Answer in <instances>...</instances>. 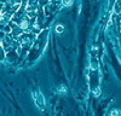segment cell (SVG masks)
Masks as SVG:
<instances>
[{
    "label": "cell",
    "instance_id": "6da1fadb",
    "mask_svg": "<svg viewBox=\"0 0 121 116\" xmlns=\"http://www.w3.org/2000/svg\"><path fill=\"white\" fill-rule=\"evenodd\" d=\"M33 97H34L35 105L38 106L40 110H44V108H45V98H44V95L41 94V92H40V91H35L33 93Z\"/></svg>",
    "mask_w": 121,
    "mask_h": 116
},
{
    "label": "cell",
    "instance_id": "7a4b0ae2",
    "mask_svg": "<svg viewBox=\"0 0 121 116\" xmlns=\"http://www.w3.org/2000/svg\"><path fill=\"white\" fill-rule=\"evenodd\" d=\"M57 92L58 93H62V94H64V93H67V88H65V86L64 85H60L58 88H57Z\"/></svg>",
    "mask_w": 121,
    "mask_h": 116
},
{
    "label": "cell",
    "instance_id": "3957f363",
    "mask_svg": "<svg viewBox=\"0 0 121 116\" xmlns=\"http://www.w3.org/2000/svg\"><path fill=\"white\" fill-rule=\"evenodd\" d=\"M115 11L117 13L121 12V0H117V1L115 3Z\"/></svg>",
    "mask_w": 121,
    "mask_h": 116
},
{
    "label": "cell",
    "instance_id": "277c9868",
    "mask_svg": "<svg viewBox=\"0 0 121 116\" xmlns=\"http://www.w3.org/2000/svg\"><path fill=\"white\" fill-rule=\"evenodd\" d=\"M63 30H64V27L63 25H60V24H58V25H56V32L57 33H63Z\"/></svg>",
    "mask_w": 121,
    "mask_h": 116
},
{
    "label": "cell",
    "instance_id": "5b68a950",
    "mask_svg": "<svg viewBox=\"0 0 121 116\" xmlns=\"http://www.w3.org/2000/svg\"><path fill=\"white\" fill-rule=\"evenodd\" d=\"M62 3H63L64 6H70L73 4V0H62Z\"/></svg>",
    "mask_w": 121,
    "mask_h": 116
},
{
    "label": "cell",
    "instance_id": "8992f818",
    "mask_svg": "<svg viewBox=\"0 0 121 116\" xmlns=\"http://www.w3.org/2000/svg\"><path fill=\"white\" fill-rule=\"evenodd\" d=\"M93 93H95V95H99V94H100V91H99V88H96V90L93 91Z\"/></svg>",
    "mask_w": 121,
    "mask_h": 116
},
{
    "label": "cell",
    "instance_id": "52a82bcc",
    "mask_svg": "<svg viewBox=\"0 0 121 116\" xmlns=\"http://www.w3.org/2000/svg\"><path fill=\"white\" fill-rule=\"evenodd\" d=\"M120 112L119 111H116V110H114V111H112V115H119Z\"/></svg>",
    "mask_w": 121,
    "mask_h": 116
}]
</instances>
